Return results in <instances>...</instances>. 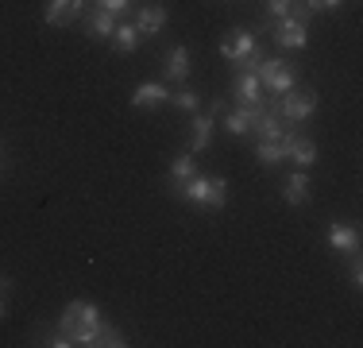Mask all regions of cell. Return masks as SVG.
Wrapping results in <instances>:
<instances>
[{
	"label": "cell",
	"instance_id": "obj_1",
	"mask_svg": "<svg viewBox=\"0 0 363 348\" xmlns=\"http://www.w3.org/2000/svg\"><path fill=\"white\" fill-rule=\"evenodd\" d=\"M170 197L201 209V213H220V209L228 205V178L194 170L186 182H170Z\"/></svg>",
	"mask_w": 363,
	"mask_h": 348
},
{
	"label": "cell",
	"instance_id": "obj_2",
	"mask_svg": "<svg viewBox=\"0 0 363 348\" xmlns=\"http://www.w3.org/2000/svg\"><path fill=\"white\" fill-rule=\"evenodd\" d=\"M101 306L89 298H70L62 306V317H58V333L70 337V344L82 348H97V333H101Z\"/></svg>",
	"mask_w": 363,
	"mask_h": 348
},
{
	"label": "cell",
	"instance_id": "obj_3",
	"mask_svg": "<svg viewBox=\"0 0 363 348\" xmlns=\"http://www.w3.org/2000/svg\"><path fill=\"white\" fill-rule=\"evenodd\" d=\"M217 50H220V58H224L232 70H252L259 58L267 55L263 43H259V35H255L252 28H232V35H224Z\"/></svg>",
	"mask_w": 363,
	"mask_h": 348
},
{
	"label": "cell",
	"instance_id": "obj_4",
	"mask_svg": "<svg viewBox=\"0 0 363 348\" xmlns=\"http://www.w3.org/2000/svg\"><path fill=\"white\" fill-rule=\"evenodd\" d=\"M309 20H313V16L301 8V0H294L290 16L267 23L271 35H274V47H282V50H306L309 47Z\"/></svg>",
	"mask_w": 363,
	"mask_h": 348
},
{
	"label": "cell",
	"instance_id": "obj_5",
	"mask_svg": "<svg viewBox=\"0 0 363 348\" xmlns=\"http://www.w3.org/2000/svg\"><path fill=\"white\" fill-rule=\"evenodd\" d=\"M252 70H255L259 85H263V93H274V97H279V93H290L294 85H298V70L279 55H263Z\"/></svg>",
	"mask_w": 363,
	"mask_h": 348
},
{
	"label": "cell",
	"instance_id": "obj_6",
	"mask_svg": "<svg viewBox=\"0 0 363 348\" xmlns=\"http://www.w3.org/2000/svg\"><path fill=\"white\" fill-rule=\"evenodd\" d=\"M317 104H321V93L317 89H298V85H294L290 93H279V97H274V112H279L286 124H306V120H313Z\"/></svg>",
	"mask_w": 363,
	"mask_h": 348
},
{
	"label": "cell",
	"instance_id": "obj_7",
	"mask_svg": "<svg viewBox=\"0 0 363 348\" xmlns=\"http://www.w3.org/2000/svg\"><path fill=\"white\" fill-rule=\"evenodd\" d=\"M220 112H224V101H213V104H209V112H189V124H186V132H189V139H186L189 155L209 151V143H213V132H217Z\"/></svg>",
	"mask_w": 363,
	"mask_h": 348
},
{
	"label": "cell",
	"instance_id": "obj_8",
	"mask_svg": "<svg viewBox=\"0 0 363 348\" xmlns=\"http://www.w3.org/2000/svg\"><path fill=\"white\" fill-rule=\"evenodd\" d=\"M271 101H259V104H224V112H220V124H224V132H228L232 139H247L252 136V128H255V120L263 116V109Z\"/></svg>",
	"mask_w": 363,
	"mask_h": 348
},
{
	"label": "cell",
	"instance_id": "obj_9",
	"mask_svg": "<svg viewBox=\"0 0 363 348\" xmlns=\"http://www.w3.org/2000/svg\"><path fill=\"white\" fill-rule=\"evenodd\" d=\"M189 70H194V50L186 43H174V47L162 55V82L167 85H186Z\"/></svg>",
	"mask_w": 363,
	"mask_h": 348
},
{
	"label": "cell",
	"instance_id": "obj_10",
	"mask_svg": "<svg viewBox=\"0 0 363 348\" xmlns=\"http://www.w3.org/2000/svg\"><path fill=\"white\" fill-rule=\"evenodd\" d=\"M89 4L93 0H47V8H43V23H50V28H74V23L85 16Z\"/></svg>",
	"mask_w": 363,
	"mask_h": 348
},
{
	"label": "cell",
	"instance_id": "obj_11",
	"mask_svg": "<svg viewBox=\"0 0 363 348\" xmlns=\"http://www.w3.org/2000/svg\"><path fill=\"white\" fill-rule=\"evenodd\" d=\"M167 20H170V8L162 4V0H155V4H143L135 8V28H140V39H159L162 31H167Z\"/></svg>",
	"mask_w": 363,
	"mask_h": 348
},
{
	"label": "cell",
	"instance_id": "obj_12",
	"mask_svg": "<svg viewBox=\"0 0 363 348\" xmlns=\"http://www.w3.org/2000/svg\"><path fill=\"white\" fill-rule=\"evenodd\" d=\"M325 240H328V248H333V256H356L359 251V240H363V232H359V224H344V221H333L325 229Z\"/></svg>",
	"mask_w": 363,
	"mask_h": 348
},
{
	"label": "cell",
	"instance_id": "obj_13",
	"mask_svg": "<svg viewBox=\"0 0 363 348\" xmlns=\"http://www.w3.org/2000/svg\"><path fill=\"white\" fill-rule=\"evenodd\" d=\"M282 139H286V159L298 163V170H313V163H317V143H313V139L301 136L298 124H286Z\"/></svg>",
	"mask_w": 363,
	"mask_h": 348
},
{
	"label": "cell",
	"instance_id": "obj_14",
	"mask_svg": "<svg viewBox=\"0 0 363 348\" xmlns=\"http://www.w3.org/2000/svg\"><path fill=\"white\" fill-rule=\"evenodd\" d=\"M263 97V85H259L255 70H232V104H259Z\"/></svg>",
	"mask_w": 363,
	"mask_h": 348
},
{
	"label": "cell",
	"instance_id": "obj_15",
	"mask_svg": "<svg viewBox=\"0 0 363 348\" xmlns=\"http://www.w3.org/2000/svg\"><path fill=\"white\" fill-rule=\"evenodd\" d=\"M282 202L290 209H301V205L313 202V178H309V170L286 174V182H282Z\"/></svg>",
	"mask_w": 363,
	"mask_h": 348
},
{
	"label": "cell",
	"instance_id": "obj_16",
	"mask_svg": "<svg viewBox=\"0 0 363 348\" xmlns=\"http://www.w3.org/2000/svg\"><path fill=\"white\" fill-rule=\"evenodd\" d=\"M85 35H89V39H97V43H108L112 39V31H116V20L120 16H112V12H105V8H85Z\"/></svg>",
	"mask_w": 363,
	"mask_h": 348
},
{
	"label": "cell",
	"instance_id": "obj_17",
	"mask_svg": "<svg viewBox=\"0 0 363 348\" xmlns=\"http://www.w3.org/2000/svg\"><path fill=\"white\" fill-rule=\"evenodd\" d=\"M167 101H170L167 82H140V85H135V93H132V109H143V112L162 109Z\"/></svg>",
	"mask_w": 363,
	"mask_h": 348
},
{
	"label": "cell",
	"instance_id": "obj_18",
	"mask_svg": "<svg viewBox=\"0 0 363 348\" xmlns=\"http://www.w3.org/2000/svg\"><path fill=\"white\" fill-rule=\"evenodd\" d=\"M282 132H286V120L274 112V97H271V104L263 109V116L255 120L252 136H255V139H282Z\"/></svg>",
	"mask_w": 363,
	"mask_h": 348
},
{
	"label": "cell",
	"instance_id": "obj_19",
	"mask_svg": "<svg viewBox=\"0 0 363 348\" xmlns=\"http://www.w3.org/2000/svg\"><path fill=\"white\" fill-rule=\"evenodd\" d=\"M255 163L259 167H282L286 163V139H255Z\"/></svg>",
	"mask_w": 363,
	"mask_h": 348
},
{
	"label": "cell",
	"instance_id": "obj_20",
	"mask_svg": "<svg viewBox=\"0 0 363 348\" xmlns=\"http://www.w3.org/2000/svg\"><path fill=\"white\" fill-rule=\"evenodd\" d=\"M108 43L120 55H135V50H140V28H135L132 20H116V31H112Z\"/></svg>",
	"mask_w": 363,
	"mask_h": 348
},
{
	"label": "cell",
	"instance_id": "obj_21",
	"mask_svg": "<svg viewBox=\"0 0 363 348\" xmlns=\"http://www.w3.org/2000/svg\"><path fill=\"white\" fill-rule=\"evenodd\" d=\"M170 109H178V112H197V109H201V93H197L194 89V85H174V89H170Z\"/></svg>",
	"mask_w": 363,
	"mask_h": 348
},
{
	"label": "cell",
	"instance_id": "obj_22",
	"mask_svg": "<svg viewBox=\"0 0 363 348\" xmlns=\"http://www.w3.org/2000/svg\"><path fill=\"white\" fill-rule=\"evenodd\" d=\"M132 341H128L124 333H120L112 321H101V333H97V348H128Z\"/></svg>",
	"mask_w": 363,
	"mask_h": 348
},
{
	"label": "cell",
	"instance_id": "obj_23",
	"mask_svg": "<svg viewBox=\"0 0 363 348\" xmlns=\"http://www.w3.org/2000/svg\"><path fill=\"white\" fill-rule=\"evenodd\" d=\"M197 170V163H194V155H178L174 163H170V170H167V178L170 182H186L189 174Z\"/></svg>",
	"mask_w": 363,
	"mask_h": 348
},
{
	"label": "cell",
	"instance_id": "obj_24",
	"mask_svg": "<svg viewBox=\"0 0 363 348\" xmlns=\"http://www.w3.org/2000/svg\"><path fill=\"white\" fill-rule=\"evenodd\" d=\"M290 8H294V0H267L263 20H267V23H274V20H282V16H290Z\"/></svg>",
	"mask_w": 363,
	"mask_h": 348
},
{
	"label": "cell",
	"instance_id": "obj_25",
	"mask_svg": "<svg viewBox=\"0 0 363 348\" xmlns=\"http://www.w3.org/2000/svg\"><path fill=\"white\" fill-rule=\"evenodd\" d=\"M301 8H306L309 16H317V12H340L344 0H301Z\"/></svg>",
	"mask_w": 363,
	"mask_h": 348
},
{
	"label": "cell",
	"instance_id": "obj_26",
	"mask_svg": "<svg viewBox=\"0 0 363 348\" xmlns=\"http://www.w3.org/2000/svg\"><path fill=\"white\" fill-rule=\"evenodd\" d=\"M348 283H352V290H359V286H363V259H359V251H356V256H348Z\"/></svg>",
	"mask_w": 363,
	"mask_h": 348
},
{
	"label": "cell",
	"instance_id": "obj_27",
	"mask_svg": "<svg viewBox=\"0 0 363 348\" xmlns=\"http://www.w3.org/2000/svg\"><path fill=\"white\" fill-rule=\"evenodd\" d=\"M132 4L135 0H93V8H105V12H112V16H124Z\"/></svg>",
	"mask_w": 363,
	"mask_h": 348
},
{
	"label": "cell",
	"instance_id": "obj_28",
	"mask_svg": "<svg viewBox=\"0 0 363 348\" xmlns=\"http://www.w3.org/2000/svg\"><path fill=\"white\" fill-rule=\"evenodd\" d=\"M0 290H4V294L12 290V278H8V275H0Z\"/></svg>",
	"mask_w": 363,
	"mask_h": 348
},
{
	"label": "cell",
	"instance_id": "obj_29",
	"mask_svg": "<svg viewBox=\"0 0 363 348\" xmlns=\"http://www.w3.org/2000/svg\"><path fill=\"white\" fill-rule=\"evenodd\" d=\"M8 317V302H4V290H0V321Z\"/></svg>",
	"mask_w": 363,
	"mask_h": 348
},
{
	"label": "cell",
	"instance_id": "obj_30",
	"mask_svg": "<svg viewBox=\"0 0 363 348\" xmlns=\"http://www.w3.org/2000/svg\"><path fill=\"white\" fill-rule=\"evenodd\" d=\"M0 167H4V151H0Z\"/></svg>",
	"mask_w": 363,
	"mask_h": 348
}]
</instances>
